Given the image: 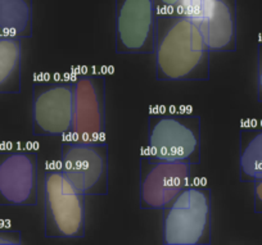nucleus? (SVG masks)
Wrapping results in <instances>:
<instances>
[{"label": "nucleus", "instance_id": "f257e3e1", "mask_svg": "<svg viewBox=\"0 0 262 245\" xmlns=\"http://www.w3.org/2000/svg\"><path fill=\"white\" fill-rule=\"evenodd\" d=\"M211 50L198 27L176 11H157L156 76L160 81H207Z\"/></svg>", "mask_w": 262, "mask_h": 245}, {"label": "nucleus", "instance_id": "f03ea898", "mask_svg": "<svg viewBox=\"0 0 262 245\" xmlns=\"http://www.w3.org/2000/svg\"><path fill=\"white\" fill-rule=\"evenodd\" d=\"M165 245H210L212 195L208 188L188 185L163 208Z\"/></svg>", "mask_w": 262, "mask_h": 245}, {"label": "nucleus", "instance_id": "7ed1b4c3", "mask_svg": "<svg viewBox=\"0 0 262 245\" xmlns=\"http://www.w3.org/2000/svg\"><path fill=\"white\" fill-rule=\"evenodd\" d=\"M200 116L153 113L148 117L145 155L162 161L200 165L202 149Z\"/></svg>", "mask_w": 262, "mask_h": 245}, {"label": "nucleus", "instance_id": "20e7f679", "mask_svg": "<svg viewBox=\"0 0 262 245\" xmlns=\"http://www.w3.org/2000/svg\"><path fill=\"white\" fill-rule=\"evenodd\" d=\"M86 195L82 194L59 167L44 173L45 237L81 239L86 230Z\"/></svg>", "mask_w": 262, "mask_h": 245}, {"label": "nucleus", "instance_id": "39448f33", "mask_svg": "<svg viewBox=\"0 0 262 245\" xmlns=\"http://www.w3.org/2000/svg\"><path fill=\"white\" fill-rule=\"evenodd\" d=\"M59 168L86 196L108 194L110 149L107 141L64 140L60 146Z\"/></svg>", "mask_w": 262, "mask_h": 245}, {"label": "nucleus", "instance_id": "423d86ee", "mask_svg": "<svg viewBox=\"0 0 262 245\" xmlns=\"http://www.w3.org/2000/svg\"><path fill=\"white\" fill-rule=\"evenodd\" d=\"M74 80H40L32 85V132L44 138L69 136L74 116Z\"/></svg>", "mask_w": 262, "mask_h": 245}, {"label": "nucleus", "instance_id": "0eeeda50", "mask_svg": "<svg viewBox=\"0 0 262 245\" xmlns=\"http://www.w3.org/2000/svg\"><path fill=\"white\" fill-rule=\"evenodd\" d=\"M171 11L183 14L198 27L212 53L236 50V0H180Z\"/></svg>", "mask_w": 262, "mask_h": 245}, {"label": "nucleus", "instance_id": "6e6552de", "mask_svg": "<svg viewBox=\"0 0 262 245\" xmlns=\"http://www.w3.org/2000/svg\"><path fill=\"white\" fill-rule=\"evenodd\" d=\"M191 165L162 161L150 157L139 158V206L145 211H163L166 206L190 185Z\"/></svg>", "mask_w": 262, "mask_h": 245}, {"label": "nucleus", "instance_id": "1a4fd4ad", "mask_svg": "<svg viewBox=\"0 0 262 245\" xmlns=\"http://www.w3.org/2000/svg\"><path fill=\"white\" fill-rule=\"evenodd\" d=\"M157 7L155 0H115L117 54H153Z\"/></svg>", "mask_w": 262, "mask_h": 245}, {"label": "nucleus", "instance_id": "9d476101", "mask_svg": "<svg viewBox=\"0 0 262 245\" xmlns=\"http://www.w3.org/2000/svg\"><path fill=\"white\" fill-rule=\"evenodd\" d=\"M39 163L32 149H0V206L37 203Z\"/></svg>", "mask_w": 262, "mask_h": 245}, {"label": "nucleus", "instance_id": "9b49d317", "mask_svg": "<svg viewBox=\"0 0 262 245\" xmlns=\"http://www.w3.org/2000/svg\"><path fill=\"white\" fill-rule=\"evenodd\" d=\"M74 116L70 139L105 141V78L100 75H81L74 80Z\"/></svg>", "mask_w": 262, "mask_h": 245}, {"label": "nucleus", "instance_id": "f8f14e48", "mask_svg": "<svg viewBox=\"0 0 262 245\" xmlns=\"http://www.w3.org/2000/svg\"><path fill=\"white\" fill-rule=\"evenodd\" d=\"M239 179L242 183H253L262 179V125L241 128Z\"/></svg>", "mask_w": 262, "mask_h": 245}, {"label": "nucleus", "instance_id": "ddd939ff", "mask_svg": "<svg viewBox=\"0 0 262 245\" xmlns=\"http://www.w3.org/2000/svg\"><path fill=\"white\" fill-rule=\"evenodd\" d=\"M34 0H0V36H32Z\"/></svg>", "mask_w": 262, "mask_h": 245}, {"label": "nucleus", "instance_id": "4468645a", "mask_svg": "<svg viewBox=\"0 0 262 245\" xmlns=\"http://www.w3.org/2000/svg\"><path fill=\"white\" fill-rule=\"evenodd\" d=\"M21 40L0 36V94H18L21 92Z\"/></svg>", "mask_w": 262, "mask_h": 245}, {"label": "nucleus", "instance_id": "2eb2a0df", "mask_svg": "<svg viewBox=\"0 0 262 245\" xmlns=\"http://www.w3.org/2000/svg\"><path fill=\"white\" fill-rule=\"evenodd\" d=\"M22 234L17 230H0V245H21Z\"/></svg>", "mask_w": 262, "mask_h": 245}, {"label": "nucleus", "instance_id": "dca6fc26", "mask_svg": "<svg viewBox=\"0 0 262 245\" xmlns=\"http://www.w3.org/2000/svg\"><path fill=\"white\" fill-rule=\"evenodd\" d=\"M257 100L262 103V42L257 45Z\"/></svg>", "mask_w": 262, "mask_h": 245}, {"label": "nucleus", "instance_id": "f3484780", "mask_svg": "<svg viewBox=\"0 0 262 245\" xmlns=\"http://www.w3.org/2000/svg\"><path fill=\"white\" fill-rule=\"evenodd\" d=\"M253 201H254V212L262 213V179L253 181Z\"/></svg>", "mask_w": 262, "mask_h": 245}, {"label": "nucleus", "instance_id": "a211bd4d", "mask_svg": "<svg viewBox=\"0 0 262 245\" xmlns=\"http://www.w3.org/2000/svg\"><path fill=\"white\" fill-rule=\"evenodd\" d=\"M180 0H155L157 11H171L178 6Z\"/></svg>", "mask_w": 262, "mask_h": 245}]
</instances>
